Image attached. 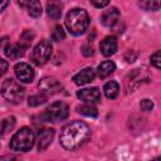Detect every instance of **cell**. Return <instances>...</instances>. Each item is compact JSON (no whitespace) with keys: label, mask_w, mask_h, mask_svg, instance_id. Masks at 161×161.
Listing matches in <instances>:
<instances>
[{"label":"cell","mask_w":161,"mask_h":161,"mask_svg":"<svg viewBox=\"0 0 161 161\" xmlns=\"http://www.w3.org/2000/svg\"><path fill=\"white\" fill-rule=\"evenodd\" d=\"M88 138H89V128L84 122L80 121H74L68 123L67 126L63 127L59 135L60 145L69 151L79 148L87 142Z\"/></svg>","instance_id":"1"},{"label":"cell","mask_w":161,"mask_h":161,"mask_svg":"<svg viewBox=\"0 0 161 161\" xmlns=\"http://www.w3.org/2000/svg\"><path fill=\"white\" fill-rule=\"evenodd\" d=\"M89 25V16L88 13L83 9L75 8L72 9L65 18V26L73 35H80L83 34Z\"/></svg>","instance_id":"2"},{"label":"cell","mask_w":161,"mask_h":161,"mask_svg":"<svg viewBox=\"0 0 161 161\" xmlns=\"http://www.w3.org/2000/svg\"><path fill=\"white\" fill-rule=\"evenodd\" d=\"M35 142V136L33 131L28 127L20 128L10 140V148L15 152H26L29 151Z\"/></svg>","instance_id":"3"},{"label":"cell","mask_w":161,"mask_h":161,"mask_svg":"<svg viewBox=\"0 0 161 161\" xmlns=\"http://www.w3.org/2000/svg\"><path fill=\"white\" fill-rule=\"evenodd\" d=\"M25 89L14 79H6L1 84V96L10 103H20L24 98Z\"/></svg>","instance_id":"4"},{"label":"cell","mask_w":161,"mask_h":161,"mask_svg":"<svg viewBox=\"0 0 161 161\" xmlns=\"http://www.w3.org/2000/svg\"><path fill=\"white\" fill-rule=\"evenodd\" d=\"M68 113H69V107L67 103L62 102V101H58V102H54L52 103L42 114V118L45 121V122H59V121H63L68 117Z\"/></svg>","instance_id":"5"},{"label":"cell","mask_w":161,"mask_h":161,"mask_svg":"<svg viewBox=\"0 0 161 161\" xmlns=\"http://www.w3.org/2000/svg\"><path fill=\"white\" fill-rule=\"evenodd\" d=\"M52 49L53 48H52V44H50L49 40H42L40 43H38L35 45V48L31 52V55H30L31 62L36 65L45 64L50 58Z\"/></svg>","instance_id":"6"},{"label":"cell","mask_w":161,"mask_h":161,"mask_svg":"<svg viewBox=\"0 0 161 161\" xmlns=\"http://www.w3.org/2000/svg\"><path fill=\"white\" fill-rule=\"evenodd\" d=\"M14 72L16 78L23 83H30L34 79V69L26 63H18L14 68Z\"/></svg>","instance_id":"7"},{"label":"cell","mask_w":161,"mask_h":161,"mask_svg":"<svg viewBox=\"0 0 161 161\" xmlns=\"http://www.w3.org/2000/svg\"><path fill=\"white\" fill-rule=\"evenodd\" d=\"M77 97L83 101L84 103L88 104H96L101 101V92L98 88L92 87V88H84L77 92Z\"/></svg>","instance_id":"8"},{"label":"cell","mask_w":161,"mask_h":161,"mask_svg":"<svg viewBox=\"0 0 161 161\" xmlns=\"http://www.w3.org/2000/svg\"><path fill=\"white\" fill-rule=\"evenodd\" d=\"M39 89L44 94H55L62 89V84L53 77H45L39 82Z\"/></svg>","instance_id":"9"},{"label":"cell","mask_w":161,"mask_h":161,"mask_svg":"<svg viewBox=\"0 0 161 161\" xmlns=\"http://www.w3.org/2000/svg\"><path fill=\"white\" fill-rule=\"evenodd\" d=\"M119 11L117 8H111L108 10H104L101 15V23L104 25V26H108V28H112L114 26L118 20H119Z\"/></svg>","instance_id":"10"},{"label":"cell","mask_w":161,"mask_h":161,"mask_svg":"<svg viewBox=\"0 0 161 161\" xmlns=\"http://www.w3.org/2000/svg\"><path fill=\"white\" fill-rule=\"evenodd\" d=\"M54 137V130L53 128H42L38 132V150L43 151L45 150L53 141Z\"/></svg>","instance_id":"11"},{"label":"cell","mask_w":161,"mask_h":161,"mask_svg":"<svg viewBox=\"0 0 161 161\" xmlns=\"http://www.w3.org/2000/svg\"><path fill=\"white\" fill-rule=\"evenodd\" d=\"M99 49H101V53L104 57L113 55L116 53V50H117V40H116V38L114 36H107V38H104L101 42Z\"/></svg>","instance_id":"12"},{"label":"cell","mask_w":161,"mask_h":161,"mask_svg":"<svg viewBox=\"0 0 161 161\" xmlns=\"http://www.w3.org/2000/svg\"><path fill=\"white\" fill-rule=\"evenodd\" d=\"M94 75L96 74H94V70L92 68H84L73 77V80L77 86H83V84L91 83L94 79Z\"/></svg>","instance_id":"13"},{"label":"cell","mask_w":161,"mask_h":161,"mask_svg":"<svg viewBox=\"0 0 161 161\" xmlns=\"http://www.w3.org/2000/svg\"><path fill=\"white\" fill-rule=\"evenodd\" d=\"M4 53H5V55H6L8 58H10V59H18V58H20V57L24 55L25 49H24L19 43H18V44H11V43H9V44L4 48Z\"/></svg>","instance_id":"14"},{"label":"cell","mask_w":161,"mask_h":161,"mask_svg":"<svg viewBox=\"0 0 161 161\" xmlns=\"http://www.w3.org/2000/svg\"><path fill=\"white\" fill-rule=\"evenodd\" d=\"M116 69V64L112 60H106L103 63H101L97 68V73L99 75V78H106L109 74H112Z\"/></svg>","instance_id":"15"},{"label":"cell","mask_w":161,"mask_h":161,"mask_svg":"<svg viewBox=\"0 0 161 161\" xmlns=\"http://www.w3.org/2000/svg\"><path fill=\"white\" fill-rule=\"evenodd\" d=\"M47 13H48V15H49L52 19L57 20V19H59L60 15H62V5H60L58 1L52 0V1H49V3L47 4Z\"/></svg>","instance_id":"16"},{"label":"cell","mask_w":161,"mask_h":161,"mask_svg":"<svg viewBox=\"0 0 161 161\" xmlns=\"http://www.w3.org/2000/svg\"><path fill=\"white\" fill-rule=\"evenodd\" d=\"M103 91H104V94H106V97H107V98L113 99V98H116V97L118 96L119 86H118V83H117V82L111 80V82H108V83H106V84H104Z\"/></svg>","instance_id":"17"},{"label":"cell","mask_w":161,"mask_h":161,"mask_svg":"<svg viewBox=\"0 0 161 161\" xmlns=\"http://www.w3.org/2000/svg\"><path fill=\"white\" fill-rule=\"evenodd\" d=\"M33 39H34V33H33L31 30H25V31L21 33V35H20V38H19V44L26 50V49L30 47Z\"/></svg>","instance_id":"18"},{"label":"cell","mask_w":161,"mask_h":161,"mask_svg":"<svg viewBox=\"0 0 161 161\" xmlns=\"http://www.w3.org/2000/svg\"><path fill=\"white\" fill-rule=\"evenodd\" d=\"M42 11H43V9H42V4H40L39 0H33V1L28 5V13H29V15L33 16V18L40 16V15H42Z\"/></svg>","instance_id":"19"},{"label":"cell","mask_w":161,"mask_h":161,"mask_svg":"<svg viewBox=\"0 0 161 161\" xmlns=\"http://www.w3.org/2000/svg\"><path fill=\"white\" fill-rule=\"evenodd\" d=\"M78 112L83 116H87V117H96L98 114V111L96 107H93V104H83V106H79L78 108Z\"/></svg>","instance_id":"20"},{"label":"cell","mask_w":161,"mask_h":161,"mask_svg":"<svg viewBox=\"0 0 161 161\" xmlns=\"http://www.w3.org/2000/svg\"><path fill=\"white\" fill-rule=\"evenodd\" d=\"M138 5L145 10L156 11L160 9V0H138Z\"/></svg>","instance_id":"21"},{"label":"cell","mask_w":161,"mask_h":161,"mask_svg":"<svg viewBox=\"0 0 161 161\" xmlns=\"http://www.w3.org/2000/svg\"><path fill=\"white\" fill-rule=\"evenodd\" d=\"M45 102H47V97L44 94H34V96H30L28 99V104L30 107H38Z\"/></svg>","instance_id":"22"},{"label":"cell","mask_w":161,"mask_h":161,"mask_svg":"<svg viewBox=\"0 0 161 161\" xmlns=\"http://www.w3.org/2000/svg\"><path fill=\"white\" fill-rule=\"evenodd\" d=\"M64 38H65V33H64L63 28L60 25H55L54 29H53V31H52V39L54 42H60Z\"/></svg>","instance_id":"23"},{"label":"cell","mask_w":161,"mask_h":161,"mask_svg":"<svg viewBox=\"0 0 161 161\" xmlns=\"http://www.w3.org/2000/svg\"><path fill=\"white\" fill-rule=\"evenodd\" d=\"M151 64L156 69H160V67H161V53H160V50H156L151 55Z\"/></svg>","instance_id":"24"},{"label":"cell","mask_w":161,"mask_h":161,"mask_svg":"<svg viewBox=\"0 0 161 161\" xmlns=\"http://www.w3.org/2000/svg\"><path fill=\"white\" fill-rule=\"evenodd\" d=\"M140 108L142 111H145V112H148V111H151L153 108V102L151 99H142L140 102Z\"/></svg>","instance_id":"25"},{"label":"cell","mask_w":161,"mask_h":161,"mask_svg":"<svg viewBox=\"0 0 161 161\" xmlns=\"http://www.w3.org/2000/svg\"><path fill=\"white\" fill-rule=\"evenodd\" d=\"M1 122H3V125H4L5 132H8V131H10V130L14 127V125H15V118H14V117H8V118L3 119Z\"/></svg>","instance_id":"26"},{"label":"cell","mask_w":161,"mask_h":161,"mask_svg":"<svg viewBox=\"0 0 161 161\" xmlns=\"http://www.w3.org/2000/svg\"><path fill=\"white\" fill-rule=\"evenodd\" d=\"M91 3L93 4V6H96L98 9H102V8H104L109 4V0H91Z\"/></svg>","instance_id":"27"},{"label":"cell","mask_w":161,"mask_h":161,"mask_svg":"<svg viewBox=\"0 0 161 161\" xmlns=\"http://www.w3.org/2000/svg\"><path fill=\"white\" fill-rule=\"evenodd\" d=\"M82 52H83V54L84 55H87V57H89V55H93V47L92 45H89V44H84L83 47H82Z\"/></svg>","instance_id":"28"},{"label":"cell","mask_w":161,"mask_h":161,"mask_svg":"<svg viewBox=\"0 0 161 161\" xmlns=\"http://www.w3.org/2000/svg\"><path fill=\"white\" fill-rule=\"evenodd\" d=\"M8 67H9L8 62L0 58V77H3V75L6 73V70H8Z\"/></svg>","instance_id":"29"},{"label":"cell","mask_w":161,"mask_h":161,"mask_svg":"<svg viewBox=\"0 0 161 161\" xmlns=\"http://www.w3.org/2000/svg\"><path fill=\"white\" fill-rule=\"evenodd\" d=\"M15 1H16V4H18L19 6L24 8V6H28L33 0H15Z\"/></svg>","instance_id":"30"},{"label":"cell","mask_w":161,"mask_h":161,"mask_svg":"<svg viewBox=\"0 0 161 161\" xmlns=\"http://www.w3.org/2000/svg\"><path fill=\"white\" fill-rule=\"evenodd\" d=\"M9 43H10V42H9V38H8V36H4V38L0 39V47H1L3 49H4Z\"/></svg>","instance_id":"31"},{"label":"cell","mask_w":161,"mask_h":161,"mask_svg":"<svg viewBox=\"0 0 161 161\" xmlns=\"http://www.w3.org/2000/svg\"><path fill=\"white\" fill-rule=\"evenodd\" d=\"M8 4H9V0H0V13L8 6Z\"/></svg>","instance_id":"32"},{"label":"cell","mask_w":161,"mask_h":161,"mask_svg":"<svg viewBox=\"0 0 161 161\" xmlns=\"http://www.w3.org/2000/svg\"><path fill=\"white\" fill-rule=\"evenodd\" d=\"M4 133H5V128H4L3 122H0V136H1V135H4Z\"/></svg>","instance_id":"33"}]
</instances>
